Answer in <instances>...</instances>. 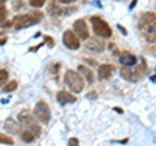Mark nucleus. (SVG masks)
<instances>
[{"instance_id":"10","label":"nucleus","mask_w":156,"mask_h":146,"mask_svg":"<svg viewBox=\"0 0 156 146\" xmlns=\"http://www.w3.org/2000/svg\"><path fill=\"white\" fill-rule=\"evenodd\" d=\"M86 48L92 52H103L105 48V45L99 38H89V41L86 43Z\"/></svg>"},{"instance_id":"27","label":"nucleus","mask_w":156,"mask_h":146,"mask_svg":"<svg viewBox=\"0 0 156 146\" xmlns=\"http://www.w3.org/2000/svg\"><path fill=\"white\" fill-rule=\"evenodd\" d=\"M115 111H117V112H120V114L122 112V110H121V108H115Z\"/></svg>"},{"instance_id":"1","label":"nucleus","mask_w":156,"mask_h":146,"mask_svg":"<svg viewBox=\"0 0 156 146\" xmlns=\"http://www.w3.org/2000/svg\"><path fill=\"white\" fill-rule=\"evenodd\" d=\"M139 30L147 42L156 39V14L152 12H146L139 18Z\"/></svg>"},{"instance_id":"4","label":"nucleus","mask_w":156,"mask_h":146,"mask_svg":"<svg viewBox=\"0 0 156 146\" xmlns=\"http://www.w3.org/2000/svg\"><path fill=\"white\" fill-rule=\"evenodd\" d=\"M91 24H92V29H94L96 35H99L101 38H109L112 35V29L103 18L94 16V17H91Z\"/></svg>"},{"instance_id":"13","label":"nucleus","mask_w":156,"mask_h":146,"mask_svg":"<svg viewBox=\"0 0 156 146\" xmlns=\"http://www.w3.org/2000/svg\"><path fill=\"white\" fill-rule=\"evenodd\" d=\"M136 61H138L136 56H134L133 53H130V52H122L120 56V63L126 68L134 67L136 64Z\"/></svg>"},{"instance_id":"3","label":"nucleus","mask_w":156,"mask_h":146,"mask_svg":"<svg viewBox=\"0 0 156 146\" xmlns=\"http://www.w3.org/2000/svg\"><path fill=\"white\" fill-rule=\"evenodd\" d=\"M64 81L73 93H81L85 87L83 78H82L81 75H78V72H76V71H72V69L66 71Z\"/></svg>"},{"instance_id":"11","label":"nucleus","mask_w":156,"mask_h":146,"mask_svg":"<svg viewBox=\"0 0 156 146\" xmlns=\"http://www.w3.org/2000/svg\"><path fill=\"white\" fill-rule=\"evenodd\" d=\"M73 29L77 33V35L81 38V39H87L89 38V29L83 20H77L73 25Z\"/></svg>"},{"instance_id":"28","label":"nucleus","mask_w":156,"mask_h":146,"mask_svg":"<svg viewBox=\"0 0 156 146\" xmlns=\"http://www.w3.org/2000/svg\"><path fill=\"white\" fill-rule=\"evenodd\" d=\"M155 41H156V39H155Z\"/></svg>"},{"instance_id":"23","label":"nucleus","mask_w":156,"mask_h":146,"mask_svg":"<svg viewBox=\"0 0 156 146\" xmlns=\"http://www.w3.org/2000/svg\"><path fill=\"white\" fill-rule=\"evenodd\" d=\"M44 39H46V42H48V46L53 47V43H55V42H53V39H52L51 37H44Z\"/></svg>"},{"instance_id":"22","label":"nucleus","mask_w":156,"mask_h":146,"mask_svg":"<svg viewBox=\"0 0 156 146\" xmlns=\"http://www.w3.org/2000/svg\"><path fill=\"white\" fill-rule=\"evenodd\" d=\"M68 146H80V141L73 137V138L69 140V142H68Z\"/></svg>"},{"instance_id":"5","label":"nucleus","mask_w":156,"mask_h":146,"mask_svg":"<svg viewBox=\"0 0 156 146\" xmlns=\"http://www.w3.org/2000/svg\"><path fill=\"white\" fill-rule=\"evenodd\" d=\"M34 116L41 121L42 124H48L51 120V110L44 100L37 102L35 107H34Z\"/></svg>"},{"instance_id":"19","label":"nucleus","mask_w":156,"mask_h":146,"mask_svg":"<svg viewBox=\"0 0 156 146\" xmlns=\"http://www.w3.org/2000/svg\"><path fill=\"white\" fill-rule=\"evenodd\" d=\"M7 16H8V12H7V8L4 4H0V22L4 24V21L7 20Z\"/></svg>"},{"instance_id":"7","label":"nucleus","mask_w":156,"mask_h":146,"mask_svg":"<svg viewBox=\"0 0 156 146\" xmlns=\"http://www.w3.org/2000/svg\"><path fill=\"white\" fill-rule=\"evenodd\" d=\"M42 133V129L37 123L31 124L30 126H26V128H21L20 130V136H21V140L25 141V142H33L37 137H39Z\"/></svg>"},{"instance_id":"6","label":"nucleus","mask_w":156,"mask_h":146,"mask_svg":"<svg viewBox=\"0 0 156 146\" xmlns=\"http://www.w3.org/2000/svg\"><path fill=\"white\" fill-rule=\"evenodd\" d=\"M144 72H146V65L142 64V65H139V67H136L135 69H130V68H126V67H122L121 68V76H122V78L125 80H128V81H138L140 80L143 77L144 75Z\"/></svg>"},{"instance_id":"18","label":"nucleus","mask_w":156,"mask_h":146,"mask_svg":"<svg viewBox=\"0 0 156 146\" xmlns=\"http://www.w3.org/2000/svg\"><path fill=\"white\" fill-rule=\"evenodd\" d=\"M0 144H4V145H13L14 141L12 137L4 134V133H0Z\"/></svg>"},{"instance_id":"20","label":"nucleus","mask_w":156,"mask_h":146,"mask_svg":"<svg viewBox=\"0 0 156 146\" xmlns=\"http://www.w3.org/2000/svg\"><path fill=\"white\" fill-rule=\"evenodd\" d=\"M7 80H8V71L7 69H0V85H3Z\"/></svg>"},{"instance_id":"26","label":"nucleus","mask_w":156,"mask_h":146,"mask_svg":"<svg viewBox=\"0 0 156 146\" xmlns=\"http://www.w3.org/2000/svg\"><path fill=\"white\" fill-rule=\"evenodd\" d=\"M87 97H90V98H92V99H94V98H95V93H94V91H92V93L87 94Z\"/></svg>"},{"instance_id":"15","label":"nucleus","mask_w":156,"mask_h":146,"mask_svg":"<svg viewBox=\"0 0 156 146\" xmlns=\"http://www.w3.org/2000/svg\"><path fill=\"white\" fill-rule=\"evenodd\" d=\"M4 128H5L9 133L12 134H16V133H20V130H21V126H20L18 123H16V120H14L13 118H9L5 124H4Z\"/></svg>"},{"instance_id":"24","label":"nucleus","mask_w":156,"mask_h":146,"mask_svg":"<svg viewBox=\"0 0 156 146\" xmlns=\"http://www.w3.org/2000/svg\"><path fill=\"white\" fill-rule=\"evenodd\" d=\"M60 3H62V4H70V3H73L74 0H58Z\"/></svg>"},{"instance_id":"9","label":"nucleus","mask_w":156,"mask_h":146,"mask_svg":"<svg viewBox=\"0 0 156 146\" xmlns=\"http://www.w3.org/2000/svg\"><path fill=\"white\" fill-rule=\"evenodd\" d=\"M17 119H18V124H20L21 128H26V126H30L31 124L35 123V121H34V116L30 114V111L29 110L20 111Z\"/></svg>"},{"instance_id":"8","label":"nucleus","mask_w":156,"mask_h":146,"mask_svg":"<svg viewBox=\"0 0 156 146\" xmlns=\"http://www.w3.org/2000/svg\"><path fill=\"white\" fill-rule=\"evenodd\" d=\"M62 42H64V45L68 48H70V50H78V48H80V41H78L77 35L72 30H65L64 31Z\"/></svg>"},{"instance_id":"14","label":"nucleus","mask_w":156,"mask_h":146,"mask_svg":"<svg viewBox=\"0 0 156 146\" xmlns=\"http://www.w3.org/2000/svg\"><path fill=\"white\" fill-rule=\"evenodd\" d=\"M115 68L109 65V64H101L99 67V69H98V76H99L100 80H108L109 77L112 76V73H113Z\"/></svg>"},{"instance_id":"21","label":"nucleus","mask_w":156,"mask_h":146,"mask_svg":"<svg viewBox=\"0 0 156 146\" xmlns=\"http://www.w3.org/2000/svg\"><path fill=\"white\" fill-rule=\"evenodd\" d=\"M30 5L35 8H41L44 5V0H30Z\"/></svg>"},{"instance_id":"25","label":"nucleus","mask_w":156,"mask_h":146,"mask_svg":"<svg viewBox=\"0 0 156 146\" xmlns=\"http://www.w3.org/2000/svg\"><path fill=\"white\" fill-rule=\"evenodd\" d=\"M5 42H7V38H2V39H0V45H5Z\"/></svg>"},{"instance_id":"2","label":"nucleus","mask_w":156,"mask_h":146,"mask_svg":"<svg viewBox=\"0 0 156 146\" xmlns=\"http://www.w3.org/2000/svg\"><path fill=\"white\" fill-rule=\"evenodd\" d=\"M43 18V14L41 12H33V13H27V14H18L14 17L13 20V25L16 29H25L31 25H35Z\"/></svg>"},{"instance_id":"16","label":"nucleus","mask_w":156,"mask_h":146,"mask_svg":"<svg viewBox=\"0 0 156 146\" xmlns=\"http://www.w3.org/2000/svg\"><path fill=\"white\" fill-rule=\"evenodd\" d=\"M78 72L83 75V77L89 84H92V82H94V75H92V72L89 69V68H86L85 65H80L78 67Z\"/></svg>"},{"instance_id":"17","label":"nucleus","mask_w":156,"mask_h":146,"mask_svg":"<svg viewBox=\"0 0 156 146\" xmlns=\"http://www.w3.org/2000/svg\"><path fill=\"white\" fill-rule=\"evenodd\" d=\"M17 81H11V82H8V84L3 87V91L4 93H11V91L13 90H16L17 89Z\"/></svg>"},{"instance_id":"12","label":"nucleus","mask_w":156,"mask_h":146,"mask_svg":"<svg viewBox=\"0 0 156 146\" xmlns=\"http://www.w3.org/2000/svg\"><path fill=\"white\" fill-rule=\"evenodd\" d=\"M56 99L58 102V104L61 106H65V104H69V103H74L77 100V98L74 95H72L70 93H68V91H58L57 95H56Z\"/></svg>"}]
</instances>
